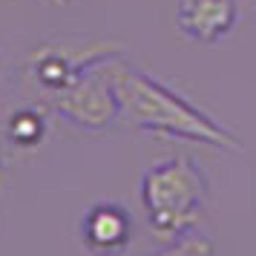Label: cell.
I'll use <instances>...</instances> for the list:
<instances>
[{
  "mask_svg": "<svg viewBox=\"0 0 256 256\" xmlns=\"http://www.w3.org/2000/svg\"><path fill=\"white\" fill-rule=\"evenodd\" d=\"M110 75H112V86L118 95L121 118L130 127L167 136V138L208 144L219 150H242V138L233 130L219 124L208 112H202L198 106H193L167 84L150 78L147 72L132 70L130 64L112 58Z\"/></svg>",
  "mask_w": 256,
  "mask_h": 256,
  "instance_id": "obj_1",
  "label": "cell"
},
{
  "mask_svg": "<svg viewBox=\"0 0 256 256\" xmlns=\"http://www.w3.org/2000/svg\"><path fill=\"white\" fill-rule=\"evenodd\" d=\"M208 198V178L187 156L152 162L141 176V208L150 230L162 242H173L190 233L202 219Z\"/></svg>",
  "mask_w": 256,
  "mask_h": 256,
  "instance_id": "obj_2",
  "label": "cell"
},
{
  "mask_svg": "<svg viewBox=\"0 0 256 256\" xmlns=\"http://www.w3.org/2000/svg\"><path fill=\"white\" fill-rule=\"evenodd\" d=\"M121 52L124 44L116 38H55L40 44L29 55V66L35 81L49 95H55L75 81L84 70L118 58Z\"/></svg>",
  "mask_w": 256,
  "mask_h": 256,
  "instance_id": "obj_3",
  "label": "cell"
},
{
  "mask_svg": "<svg viewBox=\"0 0 256 256\" xmlns=\"http://www.w3.org/2000/svg\"><path fill=\"white\" fill-rule=\"evenodd\" d=\"M52 110L66 118L72 127L86 132H101L121 118L118 95L110 75V60L84 70L72 84L52 95Z\"/></svg>",
  "mask_w": 256,
  "mask_h": 256,
  "instance_id": "obj_4",
  "label": "cell"
},
{
  "mask_svg": "<svg viewBox=\"0 0 256 256\" xmlns=\"http://www.w3.org/2000/svg\"><path fill=\"white\" fill-rule=\"evenodd\" d=\"M242 14L239 0H178L176 24L196 44H219L230 35Z\"/></svg>",
  "mask_w": 256,
  "mask_h": 256,
  "instance_id": "obj_5",
  "label": "cell"
},
{
  "mask_svg": "<svg viewBox=\"0 0 256 256\" xmlns=\"http://www.w3.org/2000/svg\"><path fill=\"white\" fill-rule=\"evenodd\" d=\"M81 242L98 256H116L132 242V216L118 202H98L84 213Z\"/></svg>",
  "mask_w": 256,
  "mask_h": 256,
  "instance_id": "obj_6",
  "label": "cell"
},
{
  "mask_svg": "<svg viewBox=\"0 0 256 256\" xmlns=\"http://www.w3.org/2000/svg\"><path fill=\"white\" fill-rule=\"evenodd\" d=\"M6 136H9V141L14 147H38L44 141V136H46V118H44V112H38L32 106L18 110L9 118Z\"/></svg>",
  "mask_w": 256,
  "mask_h": 256,
  "instance_id": "obj_7",
  "label": "cell"
},
{
  "mask_svg": "<svg viewBox=\"0 0 256 256\" xmlns=\"http://www.w3.org/2000/svg\"><path fill=\"white\" fill-rule=\"evenodd\" d=\"M150 256H216V244L210 236H202V233H184L173 242H164L162 250H156Z\"/></svg>",
  "mask_w": 256,
  "mask_h": 256,
  "instance_id": "obj_8",
  "label": "cell"
},
{
  "mask_svg": "<svg viewBox=\"0 0 256 256\" xmlns=\"http://www.w3.org/2000/svg\"><path fill=\"white\" fill-rule=\"evenodd\" d=\"M35 3H40V6H66L70 0H35Z\"/></svg>",
  "mask_w": 256,
  "mask_h": 256,
  "instance_id": "obj_9",
  "label": "cell"
},
{
  "mask_svg": "<svg viewBox=\"0 0 256 256\" xmlns=\"http://www.w3.org/2000/svg\"><path fill=\"white\" fill-rule=\"evenodd\" d=\"M244 3H248V6H250V12L256 14V0H244Z\"/></svg>",
  "mask_w": 256,
  "mask_h": 256,
  "instance_id": "obj_10",
  "label": "cell"
}]
</instances>
